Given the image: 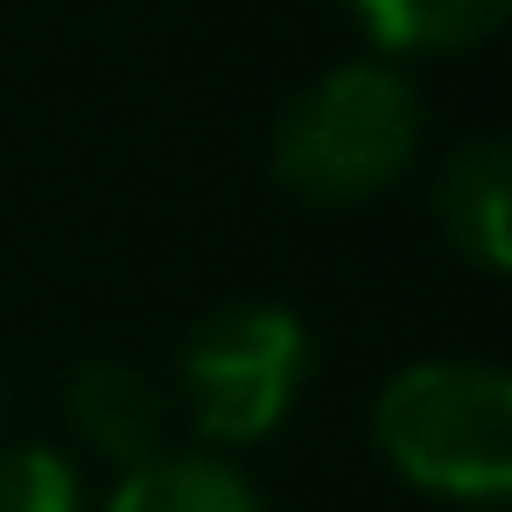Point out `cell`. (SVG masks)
<instances>
[{"label":"cell","instance_id":"cell-3","mask_svg":"<svg viewBox=\"0 0 512 512\" xmlns=\"http://www.w3.org/2000/svg\"><path fill=\"white\" fill-rule=\"evenodd\" d=\"M309 386V330L281 302H218L183 358H176V407L204 449L267 442Z\"/></svg>","mask_w":512,"mask_h":512},{"label":"cell","instance_id":"cell-6","mask_svg":"<svg viewBox=\"0 0 512 512\" xmlns=\"http://www.w3.org/2000/svg\"><path fill=\"white\" fill-rule=\"evenodd\" d=\"M99 512H267L253 477L218 449H162L134 470H120L113 498Z\"/></svg>","mask_w":512,"mask_h":512},{"label":"cell","instance_id":"cell-4","mask_svg":"<svg viewBox=\"0 0 512 512\" xmlns=\"http://www.w3.org/2000/svg\"><path fill=\"white\" fill-rule=\"evenodd\" d=\"M64 407H71L78 442H85L92 456L120 463V470H134V463L176 449V442H169V428H176V393H169L155 372H141L134 358H92V365H78L71 386H64Z\"/></svg>","mask_w":512,"mask_h":512},{"label":"cell","instance_id":"cell-5","mask_svg":"<svg viewBox=\"0 0 512 512\" xmlns=\"http://www.w3.org/2000/svg\"><path fill=\"white\" fill-rule=\"evenodd\" d=\"M505 176H512V155L498 141H456L435 169V225L484 274L512 267V190H505Z\"/></svg>","mask_w":512,"mask_h":512},{"label":"cell","instance_id":"cell-8","mask_svg":"<svg viewBox=\"0 0 512 512\" xmlns=\"http://www.w3.org/2000/svg\"><path fill=\"white\" fill-rule=\"evenodd\" d=\"M0 512H85V477L50 442H0Z\"/></svg>","mask_w":512,"mask_h":512},{"label":"cell","instance_id":"cell-1","mask_svg":"<svg viewBox=\"0 0 512 512\" xmlns=\"http://www.w3.org/2000/svg\"><path fill=\"white\" fill-rule=\"evenodd\" d=\"M421 92L386 57L309 78L274 120V176L309 204H372L421 155Z\"/></svg>","mask_w":512,"mask_h":512},{"label":"cell","instance_id":"cell-2","mask_svg":"<svg viewBox=\"0 0 512 512\" xmlns=\"http://www.w3.org/2000/svg\"><path fill=\"white\" fill-rule=\"evenodd\" d=\"M372 449L428 498L498 505L512 491V379L484 358H414L372 400Z\"/></svg>","mask_w":512,"mask_h":512},{"label":"cell","instance_id":"cell-7","mask_svg":"<svg viewBox=\"0 0 512 512\" xmlns=\"http://www.w3.org/2000/svg\"><path fill=\"white\" fill-rule=\"evenodd\" d=\"M351 22L365 29V43L400 64V57H449V50H477L484 36L505 29L512 0H344Z\"/></svg>","mask_w":512,"mask_h":512}]
</instances>
